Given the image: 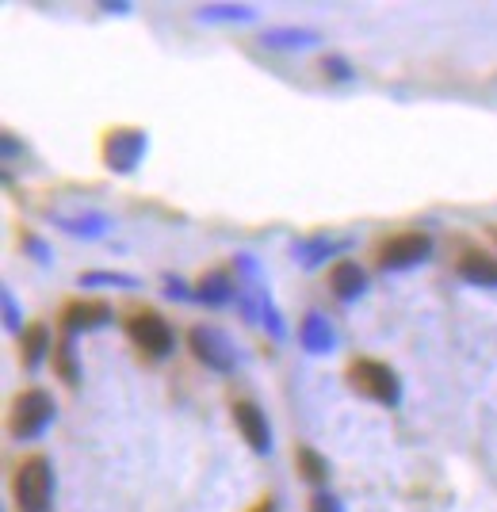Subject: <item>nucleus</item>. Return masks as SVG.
Returning <instances> with one entry per match:
<instances>
[{"label": "nucleus", "instance_id": "15", "mask_svg": "<svg viewBox=\"0 0 497 512\" xmlns=\"http://www.w3.org/2000/svg\"><path fill=\"white\" fill-rule=\"evenodd\" d=\"M195 302L211 306V310H222L230 302H238V287L226 272H207V276L195 283Z\"/></svg>", "mask_w": 497, "mask_h": 512}, {"label": "nucleus", "instance_id": "19", "mask_svg": "<svg viewBox=\"0 0 497 512\" xmlns=\"http://www.w3.org/2000/svg\"><path fill=\"white\" fill-rule=\"evenodd\" d=\"M77 287H88V291H96V287L138 291V287H142V279L130 276V272H81V276H77Z\"/></svg>", "mask_w": 497, "mask_h": 512}, {"label": "nucleus", "instance_id": "9", "mask_svg": "<svg viewBox=\"0 0 497 512\" xmlns=\"http://www.w3.org/2000/svg\"><path fill=\"white\" fill-rule=\"evenodd\" d=\"M111 321H115V310H111L108 302H73V306H65L62 314V329L65 337H77V333H92V329H108Z\"/></svg>", "mask_w": 497, "mask_h": 512}, {"label": "nucleus", "instance_id": "17", "mask_svg": "<svg viewBox=\"0 0 497 512\" xmlns=\"http://www.w3.org/2000/svg\"><path fill=\"white\" fill-rule=\"evenodd\" d=\"M46 356H54L50 329H46V325H27V329H23V367H27V371H39Z\"/></svg>", "mask_w": 497, "mask_h": 512}, {"label": "nucleus", "instance_id": "23", "mask_svg": "<svg viewBox=\"0 0 497 512\" xmlns=\"http://www.w3.org/2000/svg\"><path fill=\"white\" fill-rule=\"evenodd\" d=\"M260 321H264V329H268L276 341H283V337H287V321H283L280 306L272 302V295H264V299H260Z\"/></svg>", "mask_w": 497, "mask_h": 512}, {"label": "nucleus", "instance_id": "18", "mask_svg": "<svg viewBox=\"0 0 497 512\" xmlns=\"http://www.w3.org/2000/svg\"><path fill=\"white\" fill-rule=\"evenodd\" d=\"M199 20L203 23H253L257 20V8H249V4H203V8H199Z\"/></svg>", "mask_w": 497, "mask_h": 512}, {"label": "nucleus", "instance_id": "3", "mask_svg": "<svg viewBox=\"0 0 497 512\" xmlns=\"http://www.w3.org/2000/svg\"><path fill=\"white\" fill-rule=\"evenodd\" d=\"M348 383L356 386L360 394L383 402V406H398V402H402V379H398V371L383 360H356L348 367Z\"/></svg>", "mask_w": 497, "mask_h": 512}, {"label": "nucleus", "instance_id": "26", "mask_svg": "<svg viewBox=\"0 0 497 512\" xmlns=\"http://www.w3.org/2000/svg\"><path fill=\"white\" fill-rule=\"evenodd\" d=\"M20 245H23V253L31 256L35 264H54V249H50V245H46L39 234H23Z\"/></svg>", "mask_w": 497, "mask_h": 512}, {"label": "nucleus", "instance_id": "4", "mask_svg": "<svg viewBox=\"0 0 497 512\" xmlns=\"http://www.w3.org/2000/svg\"><path fill=\"white\" fill-rule=\"evenodd\" d=\"M188 344H192L195 360L203 363L207 371H218V375L238 371V344L230 341L218 325H195Z\"/></svg>", "mask_w": 497, "mask_h": 512}, {"label": "nucleus", "instance_id": "21", "mask_svg": "<svg viewBox=\"0 0 497 512\" xmlns=\"http://www.w3.org/2000/svg\"><path fill=\"white\" fill-rule=\"evenodd\" d=\"M54 363H58V375H62L65 383H81V367H77V344L73 337H62V344L54 348Z\"/></svg>", "mask_w": 497, "mask_h": 512}, {"label": "nucleus", "instance_id": "13", "mask_svg": "<svg viewBox=\"0 0 497 512\" xmlns=\"http://www.w3.org/2000/svg\"><path fill=\"white\" fill-rule=\"evenodd\" d=\"M299 344H303V352H310V356H329V352L337 348V329H333V321L325 318L322 310H310V314L299 321Z\"/></svg>", "mask_w": 497, "mask_h": 512}, {"label": "nucleus", "instance_id": "27", "mask_svg": "<svg viewBox=\"0 0 497 512\" xmlns=\"http://www.w3.org/2000/svg\"><path fill=\"white\" fill-rule=\"evenodd\" d=\"M165 299H173V302H195V287H188L180 276H173V272H165Z\"/></svg>", "mask_w": 497, "mask_h": 512}, {"label": "nucleus", "instance_id": "14", "mask_svg": "<svg viewBox=\"0 0 497 512\" xmlns=\"http://www.w3.org/2000/svg\"><path fill=\"white\" fill-rule=\"evenodd\" d=\"M329 287L341 302H356L368 291V272L356 260H337L333 272H329Z\"/></svg>", "mask_w": 497, "mask_h": 512}, {"label": "nucleus", "instance_id": "25", "mask_svg": "<svg viewBox=\"0 0 497 512\" xmlns=\"http://www.w3.org/2000/svg\"><path fill=\"white\" fill-rule=\"evenodd\" d=\"M0 306H4V329L8 333H23V314H20V302H16V295L4 287L0 291Z\"/></svg>", "mask_w": 497, "mask_h": 512}, {"label": "nucleus", "instance_id": "10", "mask_svg": "<svg viewBox=\"0 0 497 512\" xmlns=\"http://www.w3.org/2000/svg\"><path fill=\"white\" fill-rule=\"evenodd\" d=\"M234 425L257 455H272V428H268V417L257 402H238L234 406Z\"/></svg>", "mask_w": 497, "mask_h": 512}, {"label": "nucleus", "instance_id": "22", "mask_svg": "<svg viewBox=\"0 0 497 512\" xmlns=\"http://www.w3.org/2000/svg\"><path fill=\"white\" fill-rule=\"evenodd\" d=\"M322 73L333 81V85H352V81H356V69H352V62H348V58H341V54H329V58H322Z\"/></svg>", "mask_w": 497, "mask_h": 512}, {"label": "nucleus", "instance_id": "2", "mask_svg": "<svg viewBox=\"0 0 497 512\" xmlns=\"http://www.w3.org/2000/svg\"><path fill=\"white\" fill-rule=\"evenodd\" d=\"M54 417H58V406L46 390H39V386L23 390L16 406H12V436L16 440H39L46 428L54 425Z\"/></svg>", "mask_w": 497, "mask_h": 512}, {"label": "nucleus", "instance_id": "7", "mask_svg": "<svg viewBox=\"0 0 497 512\" xmlns=\"http://www.w3.org/2000/svg\"><path fill=\"white\" fill-rule=\"evenodd\" d=\"M130 341L138 344L146 356H153V360H165L169 352L176 348V333L173 325L161 318V314H153V310H142V314H134L127 325Z\"/></svg>", "mask_w": 497, "mask_h": 512}, {"label": "nucleus", "instance_id": "16", "mask_svg": "<svg viewBox=\"0 0 497 512\" xmlns=\"http://www.w3.org/2000/svg\"><path fill=\"white\" fill-rule=\"evenodd\" d=\"M459 279H467L471 287H490V291H497V256L463 253L459 256Z\"/></svg>", "mask_w": 497, "mask_h": 512}, {"label": "nucleus", "instance_id": "30", "mask_svg": "<svg viewBox=\"0 0 497 512\" xmlns=\"http://www.w3.org/2000/svg\"><path fill=\"white\" fill-rule=\"evenodd\" d=\"M257 512H272V505H260V509Z\"/></svg>", "mask_w": 497, "mask_h": 512}, {"label": "nucleus", "instance_id": "28", "mask_svg": "<svg viewBox=\"0 0 497 512\" xmlns=\"http://www.w3.org/2000/svg\"><path fill=\"white\" fill-rule=\"evenodd\" d=\"M310 512H345V505H341V497L318 490L314 493V501H310Z\"/></svg>", "mask_w": 497, "mask_h": 512}, {"label": "nucleus", "instance_id": "6", "mask_svg": "<svg viewBox=\"0 0 497 512\" xmlns=\"http://www.w3.org/2000/svg\"><path fill=\"white\" fill-rule=\"evenodd\" d=\"M433 256V237L421 234V230H410V234L390 237L387 245L379 249V268L383 272H410L417 264H425Z\"/></svg>", "mask_w": 497, "mask_h": 512}, {"label": "nucleus", "instance_id": "12", "mask_svg": "<svg viewBox=\"0 0 497 512\" xmlns=\"http://www.w3.org/2000/svg\"><path fill=\"white\" fill-rule=\"evenodd\" d=\"M260 46L276 50V54H303V50L322 46V31H314V27H268L260 35Z\"/></svg>", "mask_w": 497, "mask_h": 512}, {"label": "nucleus", "instance_id": "11", "mask_svg": "<svg viewBox=\"0 0 497 512\" xmlns=\"http://www.w3.org/2000/svg\"><path fill=\"white\" fill-rule=\"evenodd\" d=\"M348 245H352V237H329V234H314V237H299L295 245H291V256L303 264L306 272H314V268H322L325 260H333L337 253H345Z\"/></svg>", "mask_w": 497, "mask_h": 512}, {"label": "nucleus", "instance_id": "5", "mask_svg": "<svg viewBox=\"0 0 497 512\" xmlns=\"http://www.w3.org/2000/svg\"><path fill=\"white\" fill-rule=\"evenodd\" d=\"M146 153H150V134L146 130H111L108 142H104V165L115 176H134L138 165L146 161Z\"/></svg>", "mask_w": 497, "mask_h": 512}, {"label": "nucleus", "instance_id": "24", "mask_svg": "<svg viewBox=\"0 0 497 512\" xmlns=\"http://www.w3.org/2000/svg\"><path fill=\"white\" fill-rule=\"evenodd\" d=\"M234 272H238L241 287H264V276H260V260L253 253H238V256H234Z\"/></svg>", "mask_w": 497, "mask_h": 512}, {"label": "nucleus", "instance_id": "29", "mask_svg": "<svg viewBox=\"0 0 497 512\" xmlns=\"http://www.w3.org/2000/svg\"><path fill=\"white\" fill-rule=\"evenodd\" d=\"M100 12L104 16H130V0H104Z\"/></svg>", "mask_w": 497, "mask_h": 512}, {"label": "nucleus", "instance_id": "1", "mask_svg": "<svg viewBox=\"0 0 497 512\" xmlns=\"http://www.w3.org/2000/svg\"><path fill=\"white\" fill-rule=\"evenodd\" d=\"M16 501L23 512H50L54 505V470L46 455H31L16 470Z\"/></svg>", "mask_w": 497, "mask_h": 512}, {"label": "nucleus", "instance_id": "8", "mask_svg": "<svg viewBox=\"0 0 497 512\" xmlns=\"http://www.w3.org/2000/svg\"><path fill=\"white\" fill-rule=\"evenodd\" d=\"M50 222L73 237H85V241H96L111 230V214L96 211V207H81V211H50Z\"/></svg>", "mask_w": 497, "mask_h": 512}, {"label": "nucleus", "instance_id": "20", "mask_svg": "<svg viewBox=\"0 0 497 512\" xmlns=\"http://www.w3.org/2000/svg\"><path fill=\"white\" fill-rule=\"evenodd\" d=\"M295 467H299V478H306L310 486H325V482H329V463H325L314 448H299Z\"/></svg>", "mask_w": 497, "mask_h": 512}]
</instances>
